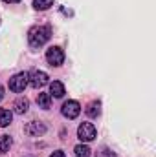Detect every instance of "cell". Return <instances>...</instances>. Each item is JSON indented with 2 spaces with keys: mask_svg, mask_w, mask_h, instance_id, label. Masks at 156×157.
<instances>
[{
  "mask_svg": "<svg viewBox=\"0 0 156 157\" xmlns=\"http://www.w3.org/2000/svg\"><path fill=\"white\" fill-rule=\"evenodd\" d=\"M46 60H48L50 66H61L64 62V51L59 46H51L46 51Z\"/></svg>",
  "mask_w": 156,
  "mask_h": 157,
  "instance_id": "cell-2",
  "label": "cell"
},
{
  "mask_svg": "<svg viewBox=\"0 0 156 157\" xmlns=\"http://www.w3.org/2000/svg\"><path fill=\"white\" fill-rule=\"evenodd\" d=\"M63 115L68 119H76L81 113V106H79L77 101H66L64 104H63Z\"/></svg>",
  "mask_w": 156,
  "mask_h": 157,
  "instance_id": "cell-5",
  "label": "cell"
},
{
  "mask_svg": "<svg viewBox=\"0 0 156 157\" xmlns=\"http://www.w3.org/2000/svg\"><path fill=\"white\" fill-rule=\"evenodd\" d=\"M51 37V28L50 26H35L30 29L28 33V40L31 48H40L42 44H46Z\"/></svg>",
  "mask_w": 156,
  "mask_h": 157,
  "instance_id": "cell-1",
  "label": "cell"
},
{
  "mask_svg": "<svg viewBox=\"0 0 156 157\" xmlns=\"http://www.w3.org/2000/svg\"><path fill=\"white\" fill-rule=\"evenodd\" d=\"M86 113H88V117H97V115L101 113V102H99V101L90 102L88 108H86Z\"/></svg>",
  "mask_w": 156,
  "mask_h": 157,
  "instance_id": "cell-11",
  "label": "cell"
},
{
  "mask_svg": "<svg viewBox=\"0 0 156 157\" xmlns=\"http://www.w3.org/2000/svg\"><path fill=\"white\" fill-rule=\"evenodd\" d=\"M50 6H53V0H33V7L35 9H40V11L48 9Z\"/></svg>",
  "mask_w": 156,
  "mask_h": 157,
  "instance_id": "cell-15",
  "label": "cell"
},
{
  "mask_svg": "<svg viewBox=\"0 0 156 157\" xmlns=\"http://www.w3.org/2000/svg\"><path fill=\"white\" fill-rule=\"evenodd\" d=\"M50 157H66V155H64V152H63V150H57V152H53Z\"/></svg>",
  "mask_w": 156,
  "mask_h": 157,
  "instance_id": "cell-17",
  "label": "cell"
},
{
  "mask_svg": "<svg viewBox=\"0 0 156 157\" xmlns=\"http://www.w3.org/2000/svg\"><path fill=\"white\" fill-rule=\"evenodd\" d=\"M11 119H13V113H11L9 110L0 108V126H2V128L7 126V124H11Z\"/></svg>",
  "mask_w": 156,
  "mask_h": 157,
  "instance_id": "cell-12",
  "label": "cell"
},
{
  "mask_svg": "<svg viewBox=\"0 0 156 157\" xmlns=\"http://www.w3.org/2000/svg\"><path fill=\"white\" fill-rule=\"evenodd\" d=\"M37 104H39V108H42V110H48L51 106V95L50 93H39L37 95Z\"/></svg>",
  "mask_w": 156,
  "mask_h": 157,
  "instance_id": "cell-10",
  "label": "cell"
},
{
  "mask_svg": "<svg viewBox=\"0 0 156 157\" xmlns=\"http://www.w3.org/2000/svg\"><path fill=\"white\" fill-rule=\"evenodd\" d=\"M97 157H116V154H114V152H110L109 148H103V150H101V154H99Z\"/></svg>",
  "mask_w": 156,
  "mask_h": 157,
  "instance_id": "cell-16",
  "label": "cell"
},
{
  "mask_svg": "<svg viewBox=\"0 0 156 157\" xmlns=\"http://www.w3.org/2000/svg\"><path fill=\"white\" fill-rule=\"evenodd\" d=\"M2 99H4V88L0 86V101H2Z\"/></svg>",
  "mask_w": 156,
  "mask_h": 157,
  "instance_id": "cell-19",
  "label": "cell"
},
{
  "mask_svg": "<svg viewBox=\"0 0 156 157\" xmlns=\"http://www.w3.org/2000/svg\"><path fill=\"white\" fill-rule=\"evenodd\" d=\"M2 2H6V4H17L18 0H2Z\"/></svg>",
  "mask_w": 156,
  "mask_h": 157,
  "instance_id": "cell-18",
  "label": "cell"
},
{
  "mask_svg": "<svg viewBox=\"0 0 156 157\" xmlns=\"http://www.w3.org/2000/svg\"><path fill=\"white\" fill-rule=\"evenodd\" d=\"M28 82H30L33 88H42L44 84H48V75H46L44 71L33 70V71L28 75Z\"/></svg>",
  "mask_w": 156,
  "mask_h": 157,
  "instance_id": "cell-6",
  "label": "cell"
},
{
  "mask_svg": "<svg viewBox=\"0 0 156 157\" xmlns=\"http://www.w3.org/2000/svg\"><path fill=\"white\" fill-rule=\"evenodd\" d=\"M50 95L55 97V99H61V97L64 95V86H63V82L53 80V82L50 84Z\"/></svg>",
  "mask_w": 156,
  "mask_h": 157,
  "instance_id": "cell-8",
  "label": "cell"
},
{
  "mask_svg": "<svg viewBox=\"0 0 156 157\" xmlns=\"http://www.w3.org/2000/svg\"><path fill=\"white\" fill-rule=\"evenodd\" d=\"M13 108H15V113L24 115V113L28 112V108H30V101H28V99H24V97H20V99H17V101H15Z\"/></svg>",
  "mask_w": 156,
  "mask_h": 157,
  "instance_id": "cell-9",
  "label": "cell"
},
{
  "mask_svg": "<svg viewBox=\"0 0 156 157\" xmlns=\"http://www.w3.org/2000/svg\"><path fill=\"white\" fill-rule=\"evenodd\" d=\"M77 135L83 143H90L96 139V126L92 122H83L77 130Z\"/></svg>",
  "mask_w": 156,
  "mask_h": 157,
  "instance_id": "cell-3",
  "label": "cell"
},
{
  "mask_svg": "<svg viewBox=\"0 0 156 157\" xmlns=\"http://www.w3.org/2000/svg\"><path fill=\"white\" fill-rule=\"evenodd\" d=\"M11 148V137L9 135H0V154L9 152Z\"/></svg>",
  "mask_w": 156,
  "mask_h": 157,
  "instance_id": "cell-13",
  "label": "cell"
},
{
  "mask_svg": "<svg viewBox=\"0 0 156 157\" xmlns=\"http://www.w3.org/2000/svg\"><path fill=\"white\" fill-rule=\"evenodd\" d=\"M74 155L76 157H90V148L86 144H77L74 148Z\"/></svg>",
  "mask_w": 156,
  "mask_h": 157,
  "instance_id": "cell-14",
  "label": "cell"
},
{
  "mask_svg": "<svg viewBox=\"0 0 156 157\" xmlns=\"http://www.w3.org/2000/svg\"><path fill=\"white\" fill-rule=\"evenodd\" d=\"M24 132H26L28 135H33V137H39V135H42V133L46 132V126H44L42 122H37V121H33V122H28V124H26V128H24Z\"/></svg>",
  "mask_w": 156,
  "mask_h": 157,
  "instance_id": "cell-7",
  "label": "cell"
},
{
  "mask_svg": "<svg viewBox=\"0 0 156 157\" xmlns=\"http://www.w3.org/2000/svg\"><path fill=\"white\" fill-rule=\"evenodd\" d=\"M26 86H28V75L26 73H17L15 77L9 78V90L11 91L20 93V91H24Z\"/></svg>",
  "mask_w": 156,
  "mask_h": 157,
  "instance_id": "cell-4",
  "label": "cell"
}]
</instances>
